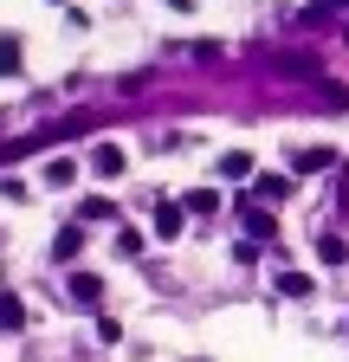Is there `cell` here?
I'll return each instance as SVG.
<instances>
[{"label":"cell","mask_w":349,"mask_h":362,"mask_svg":"<svg viewBox=\"0 0 349 362\" xmlns=\"http://www.w3.org/2000/svg\"><path fill=\"white\" fill-rule=\"evenodd\" d=\"M182 220H188L182 201H162V207H155V240H174V233H182Z\"/></svg>","instance_id":"6da1fadb"},{"label":"cell","mask_w":349,"mask_h":362,"mask_svg":"<svg viewBox=\"0 0 349 362\" xmlns=\"http://www.w3.org/2000/svg\"><path fill=\"white\" fill-rule=\"evenodd\" d=\"M104 298V279L97 272H71V304H97Z\"/></svg>","instance_id":"7a4b0ae2"},{"label":"cell","mask_w":349,"mask_h":362,"mask_svg":"<svg viewBox=\"0 0 349 362\" xmlns=\"http://www.w3.org/2000/svg\"><path fill=\"white\" fill-rule=\"evenodd\" d=\"M91 175H104V181H110V175H123V149H117V143H97V156H91Z\"/></svg>","instance_id":"3957f363"},{"label":"cell","mask_w":349,"mask_h":362,"mask_svg":"<svg viewBox=\"0 0 349 362\" xmlns=\"http://www.w3.org/2000/svg\"><path fill=\"white\" fill-rule=\"evenodd\" d=\"M0 330H26V304L13 291H0Z\"/></svg>","instance_id":"277c9868"},{"label":"cell","mask_w":349,"mask_h":362,"mask_svg":"<svg viewBox=\"0 0 349 362\" xmlns=\"http://www.w3.org/2000/svg\"><path fill=\"white\" fill-rule=\"evenodd\" d=\"M0 78H20V33H0Z\"/></svg>","instance_id":"5b68a950"},{"label":"cell","mask_w":349,"mask_h":362,"mask_svg":"<svg viewBox=\"0 0 349 362\" xmlns=\"http://www.w3.org/2000/svg\"><path fill=\"white\" fill-rule=\"evenodd\" d=\"M46 181H52V188H71V181H78V162L71 156H52L46 162Z\"/></svg>","instance_id":"8992f818"},{"label":"cell","mask_w":349,"mask_h":362,"mask_svg":"<svg viewBox=\"0 0 349 362\" xmlns=\"http://www.w3.org/2000/svg\"><path fill=\"white\" fill-rule=\"evenodd\" d=\"M182 207H188V214H201V220H213V214H220V194H213V188H194Z\"/></svg>","instance_id":"52a82bcc"},{"label":"cell","mask_w":349,"mask_h":362,"mask_svg":"<svg viewBox=\"0 0 349 362\" xmlns=\"http://www.w3.org/2000/svg\"><path fill=\"white\" fill-rule=\"evenodd\" d=\"M220 175H227V181H246V175H252V156H246V149H227V156H220Z\"/></svg>","instance_id":"ba28073f"},{"label":"cell","mask_w":349,"mask_h":362,"mask_svg":"<svg viewBox=\"0 0 349 362\" xmlns=\"http://www.w3.org/2000/svg\"><path fill=\"white\" fill-rule=\"evenodd\" d=\"M317 259H324V265H343V259H349V240H343V233H324V240H317Z\"/></svg>","instance_id":"9c48e42d"},{"label":"cell","mask_w":349,"mask_h":362,"mask_svg":"<svg viewBox=\"0 0 349 362\" xmlns=\"http://www.w3.org/2000/svg\"><path fill=\"white\" fill-rule=\"evenodd\" d=\"M78 220H117V201L110 194H91V201L78 207Z\"/></svg>","instance_id":"30bf717a"},{"label":"cell","mask_w":349,"mask_h":362,"mask_svg":"<svg viewBox=\"0 0 349 362\" xmlns=\"http://www.w3.org/2000/svg\"><path fill=\"white\" fill-rule=\"evenodd\" d=\"M78 246H84V226H65V233L52 240V259H78Z\"/></svg>","instance_id":"8fae6325"},{"label":"cell","mask_w":349,"mask_h":362,"mask_svg":"<svg viewBox=\"0 0 349 362\" xmlns=\"http://www.w3.org/2000/svg\"><path fill=\"white\" fill-rule=\"evenodd\" d=\"M336 149H297V175H311V168H330Z\"/></svg>","instance_id":"7c38bea8"},{"label":"cell","mask_w":349,"mask_h":362,"mask_svg":"<svg viewBox=\"0 0 349 362\" xmlns=\"http://www.w3.org/2000/svg\"><path fill=\"white\" fill-rule=\"evenodd\" d=\"M259 194H266V201H285L291 194V175H259Z\"/></svg>","instance_id":"4fadbf2b"},{"label":"cell","mask_w":349,"mask_h":362,"mask_svg":"<svg viewBox=\"0 0 349 362\" xmlns=\"http://www.w3.org/2000/svg\"><path fill=\"white\" fill-rule=\"evenodd\" d=\"M278 291L285 298H311V279H304V272H278Z\"/></svg>","instance_id":"5bb4252c"},{"label":"cell","mask_w":349,"mask_h":362,"mask_svg":"<svg viewBox=\"0 0 349 362\" xmlns=\"http://www.w3.org/2000/svg\"><path fill=\"white\" fill-rule=\"evenodd\" d=\"M117 252H123V259H136V252H143V233H129V226H123V233H117Z\"/></svg>","instance_id":"9a60e30c"},{"label":"cell","mask_w":349,"mask_h":362,"mask_svg":"<svg viewBox=\"0 0 349 362\" xmlns=\"http://www.w3.org/2000/svg\"><path fill=\"white\" fill-rule=\"evenodd\" d=\"M317 7H343V0H317Z\"/></svg>","instance_id":"2e32d148"}]
</instances>
